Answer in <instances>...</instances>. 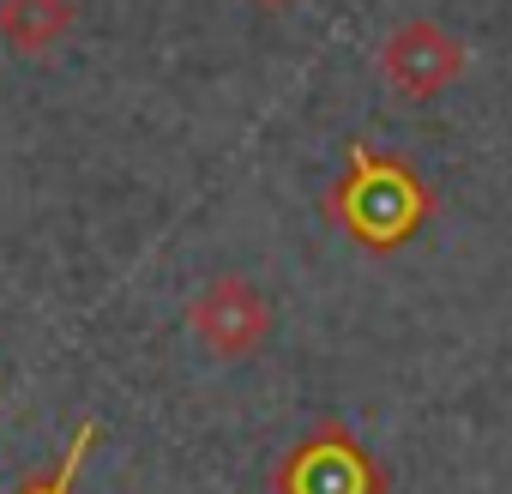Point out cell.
<instances>
[{
  "mask_svg": "<svg viewBox=\"0 0 512 494\" xmlns=\"http://www.w3.org/2000/svg\"><path fill=\"white\" fill-rule=\"evenodd\" d=\"M428 211H434V193L404 157H386L368 139H350V175L326 193V217H338L362 247L386 254V247H404L428 223Z\"/></svg>",
  "mask_w": 512,
  "mask_h": 494,
  "instance_id": "6da1fadb",
  "label": "cell"
},
{
  "mask_svg": "<svg viewBox=\"0 0 512 494\" xmlns=\"http://www.w3.org/2000/svg\"><path fill=\"white\" fill-rule=\"evenodd\" d=\"M187 332L199 338L205 356L217 362H247L272 344V302L266 290L241 278V272H217L193 302H187Z\"/></svg>",
  "mask_w": 512,
  "mask_h": 494,
  "instance_id": "7a4b0ae2",
  "label": "cell"
},
{
  "mask_svg": "<svg viewBox=\"0 0 512 494\" xmlns=\"http://www.w3.org/2000/svg\"><path fill=\"white\" fill-rule=\"evenodd\" d=\"M464 43L434 25V19H404L386 49H380V79L404 97V103H434L440 91H452L464 79Z\"/></svg>",
  "mask_w": 512,
  "mask_h": 494,
  "instance_id": "3957f363",
  "label": "cell"
},
{
  "mask_svg": "<svg viewBox=\"0 0 512 494\" xmlns=\"http://www.w3.org/2000/svg\"><path fill=\"white\" fill-rule=\"evenodd\" d=\"M278 494H386V476L374 470V458L338 428L320 422L278 470Z\"/></svg>",
  "mask_w": 512,
  "mask_h": 494,
  "instance_id": "277c9868",
  "label": "cell"
},
{
  "mask_svg": "<svg viewBox=\"0 0 512 494\" xmlns=\"http://www.w3.org/2000/svg\"><path fill=\"white\" fill-rule=\"evenodd\" d=\"M79 25L73 0H0V43L13 55H49Z\"/></svg>",
  "mask_w": 512,
  "mask_h": 494,
  "instance_id": "5b68a950",
  "label": "cell"
},
{
  "mask_svg": "<svg viewBox=\"0 0 512 494\" xmlns=\"http://www.w3.org/2000/svg\"><path fill=\"white\" fill-rule=\"evenodd\" d=\"M91 446H97V422H79V434H73V446H67L61 470H49V476L25 482L19 494H73V476H79V464H85V452H91Z\"/></svg>",
  "mask_w": 512,
  "mask_h": 494,
  "instance_id": "8992f818",
  "label": "cell"
},
{
  "mask_svg": "<svg viewBox=\"0 0 512 494\" xmlns=\"http://www.w3.org/2000/svg\"><path fill=\"white\" fill-rule=\"evenodd\" d=\"M253 7H266V13H278V7H290V0H253Z\"/></svg>",
  "mask_w": 512,
  "mask_h": 494,
  "instance_id": "52a82bcc",
  "label": "cell"
}]
</instances>
